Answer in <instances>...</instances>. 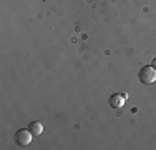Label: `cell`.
Listing matches in <instances>:
<instances>
[{
  "mask_svg": "<svg viewBox=\"0 0 156 150\" xmlns=\"http://www.w3.org/2000/svg\"><path fill=\"white\" fill-rule=\"evenodd\" d=\"M138 78H140L141 84H146V85L153 84V82H156V69L153 65L143 67V69L138 72Z\"/></svg>",
  "mask_w": 156,
  "mask_h": 150,
  "instance_id": "cell-1",
  "label": "cell"
},
{
  "mask_svg": "<svg viewBox=\"0 0 156 150\" xmlns=\"http://www.w3.org/2000/svg\"><path fill=\"white\" fill-rule=\"evenodd\" d=\"M153 67H154V69H156V58L153 60Z\"/></svg>",
  "mask_w": 156,
  "mask_h": 150,
  "instance_id": "cell-5",
  "label": "cell"
},
{
  "mask_svg": "<svg viewBox=\"0 0 156 150\" xmlns=\"http://www.w3.org/2000/svg\"><path fill=\"white\" fill-rule=\"evenodd\" d=\"M123 102H125V95H120V93H115L110 99V105L113 108H120L121 105H123Z\"/></svg>",
  "mask_w": 156,
  "mask_h": 150,
  "instance_id": "cell-3",
  "label": "cell"
},
{
  "mask_svg": "<svg viewBox=\"0 0 156 150\" xmlns=\"http://www.w3.org/2000/svg\"><path fill=\"white\" fill-rule=\"evenodd\" d=\"M28 130H30L33 135H42L43 133V125L40 122H37V120H33V122H30V125H28Z\"/></svg>",
  "mask_w": 156,
  "mask_h": 150,
  "instance_id": "cell-4",
  "label": "cell"
},
{
  "mask_svg": "<svg viewBox=\"0 0 156 150\" xmlns=\"http://www.w3.org/2000/svg\"><path fill=\"white\" fill-rule=\"evenodd\" d=\"M32 137H33V133L28 129H20L15 132V144L20 145V147H27V145H30Z\"/></svg>",
  "mask_w": 156,
  "mask_h": 150,
  "instance_id": "cell-2",
  "label": "cell"
}]
</instances>
